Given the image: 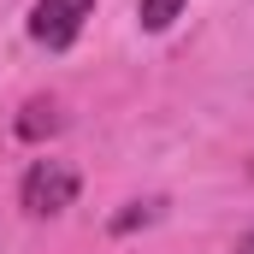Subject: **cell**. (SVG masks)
<instances>
[{"label":"cell","instance_id":"cell-3","mask_svg":"<svg viewBox=\"0 0 254 254\" xmlns=\"http://www.w3.org/2000/svg\"><path fill=\"white\" fill-rule=\"evenodd\" d=\"M184 12V0H136V18L142 30H172V18Z\"/></svg>","mask_w":254,"mask_h":254},{"label":"cell","instance_id":"cell-2","mask_svg":"<svg viewBox=\"0 0 254 254\" xmlns=\"http://www.w3.org/2000/svg\"><path fill=\"white\" fill-rule=\"evenodd\" d=\"M89 18H95V0H36L30 6V42L60 54V48H71L83 36Z\"/></svg>","mask_w":254,"mask_h":254},{"label":"cell","instance_id":"cell-1","mask_svg":"<svg viewBox=\"0 0 254 254\" xmlns=\"http://www.w3.org/2000/svg\"><path fill=\"white\" fill-rule=\"evenodd\" d=\"M71 201H77V172H71L65 160H36V166L24 172V213L54 219Z\"/></svg>","mask_w":254,"mask_h":254},{"label":"cell","instance_id":"cell-6","mask_svg":"<svg viewBox=\"0 0 254 254\" xmlns=\"http://www.w3.org/2000/svg\"><path fill=\"white\" fill-rule=\"evenodd\" d=\"M237 254H254V231H249V237H243V249H237Z\"/></svg>","mask_w":254,"mask_h":254},{"label":"cell","instance_id":"cell-4","mask_svg":"<svg viewBox=\"0 0 254 254\" xmlns=\"http://www.w3.org/2000/svg\"><path fill=\"white\" fill-rule=\"evenodd\" d=\"M54 101H30L24 107V119H18V136H42V130H54Z\"/></svg>","mask_w":254,"mask_h":254},{"label":"cell","instance_id":"cell-5","mask_svg":"<svg viewBox=\"0 0 254 254\" xmlns=\"http://www.w3.org/2000/svg\"><path fill=\"white\" fill-rule=\"evenodd\" d=\"M148 219H154V207H142V201H136V213H125V219H119V225H113V231H119V237H125V231H136V225H148Z\"/></svg>","mask_w":254,"mask_h":254}]
</instances>
